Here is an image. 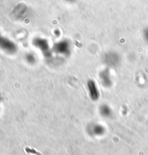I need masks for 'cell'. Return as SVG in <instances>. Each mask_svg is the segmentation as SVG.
I'll return each mask as SVG.
<instances>
[{
	"label": "cell",
	"instance_id": "cell-1",
	"mask_svg": "<svg viewBox=\"0 0 148 155\" xmlns=\"http://www.w3.org/2000/svg\"><path fill=\"white\" fill-rule=\"evenodd\" d=\"M104 64L109 68L117 67L121 62V57L119 53L114 51H109L105 53L103 58Z\"/></svg>",
	"mask_w": 148,
	"mask_h": 155
},
{
	"label": "cell",
	"instance_id": "cell-2",
	"mask_svg": "<svg viewBox=\"0 0 148 155\" xmlns=\"http://www.w3.org/2000/svg\"><path fill=\"white\" fill-rule=\"evenodd\" d=\"M54 51L58 54L69 56L71 52V45L67 40L60 41L54 45Z\"/></svg>",
	"mask_w": 148,
	"mask_h": 155
},
{
	"label": "cell",
	"instance_id": "cell-3",
	"mask_svg": "<svg viewBox=\"0 0 148 155\" xmlns=\"http://www.w3.org/2000/svg\"><path fill=\"white\" fill-rule=\"evenodd\" d=\"M33 45H35L37 49L41 50L42 53L46 57H48L51 55L50 46L48 41L46 39L42 38H36L33 40Z\"/></svg>",
	"mask_w": 148,
	"mask_h": 155
},
{
	"label": "cell",
	"instance_id": "cell-4",
	"mask_svg": "<svg viewBox=\"0 0 148 155\" xmlns=\"http://www.w3.org/2000/svg\"><path fill=\"white\" fill-rule=\"evenodd\" d=\"M87 88L90 97L93 101H97L100 97V92L96 83L93 80H88L87 83Z\"/></svg>",
	"mask_w": 148,
	"mask_h": 155
},
{
	"label": "cell",
	"instance_id": "cell-5",
	"mask_svg": "<svg viewBox=\"0 0 148 155\" xmlns=\"http://www.w3.org/2000/svg\"><path fill=\"white\" fill-rule=\"evenodd\" d=\"M99 77H100L101 84L103 87H110L112 85V79L111 77L109 69L108 68L103 69L99 74Z\"/></svg>",
	"mask_w": 148,
	"mask_h": 155
},
{
	"label": "cell",
	"instance_id": "cell-6",
	"mask_svg": "<svg viewBox=\"0 0 148 155\" xmlns=\"http://www.w3.org/2000/svg\"><path fill=\"white\" fill-rule=\"evenodd\" d=\"M87 132L91 136H100L104 133L105 129L101 124L99 123H91L87 126Z\"/></svg>",
	"mask_w": 148,
	"mask_h": 155
},
{
	"label": "cell",
	"instance_id": "cell-7",
	"mask_svg": "<svg viewBox=\"0 0 148 155\" xmlns=\"http://www.w3.org/2000/svg\"><path fill=\"white\" fill-rule=\"evenodd\" d=\"M100 114L105 118H111L113 116V111L108 105H102L100 107Z\"/></svg>",
	"mask_w": 148,
	"mask_h": 155
},
{
	"label": "cell",
	"instance_id": "cell-8",
	"mask_svg": "<svg viewBox=\"0 0 148 155\" xmlns=\"http://www.w3.org/2000/svg\"><path fill=\"white\" fill-rule=\"evenodd\" d=\"M26 59H27V61H28V62L29 64H33L36 63V56H35V55H34L33 53H28V54L27 55Z\"/></svg>",
	"mask_w": 148,
	"mask_h": 155
},
{
	"label": "cell",
	"instance_id": "cell-9",
	"mask_svg": "<svg viewBox=\"0 0 148 155\" xmlns=\"http://www.w3.org/2000/svg\"><path fill=\"white\" fill-rule=\"evenodd\" d=\"M67 2H74L75 0H66Z\"/></svg>",
	"mask_w": 148,
	"mask_h": 155
}]
</instances>
